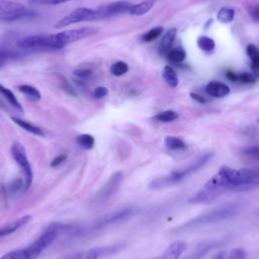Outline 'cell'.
<instances>
[{
  "mask_svg": "<svg viewBox=\"0 0 259 259\" xmlns=\"http://www.w3.org/2000/svg\"><path fill=\"white\" fill-rule=\"evenodd\" d=\"M259 174L254 169H234L223 166L203 185L217 197L228 191H249L258 187Z\"/></svg>",
  "mask_w": 259,
  "mask_h": 259,
  "instance_id": "obj_1",
  "label": "cell"
},
{
  "mask_svg": "<svg viewBox=\"0 0 259 259\" xmlns=\"http://www.w3.org/2000/svg\"><path fill=\"white\" fill-rule=\"evenodd\" d=\"M213 153L212 152H206L200 156H198L193 162H191L189 165H187L185 168L180 170H175L167 175L157 177L154 180H152L149 184V188L153 190H159L163 189L169 186H173L177 183H179L181 180H183L185 177H188L189 175L193 174L200 168H202L209 160H211Z\"/></svg>",
  "mask_w": 259,
  "mask_h": 259,
  "instance_id": "obj_2",
  "label": "cell"
},
{
  "mask_svg": "<svg viewBox=\"0 0 259 259\" xmlns=\"http://www.w3.org/2000/svg\"><path fill=\"white\" fill-rule=\"evenodd\" d=\"M238 212V206L235 204H228V205H223L218 208H214L206 213L200 214L184 224L181 226L173 229L171 233H183V232H188L191 230H195L200 227H204L207 225H212L220 223L222 221L231 219L236 215Z\"/></svg>",
  "mask_w": 259,
  "mask_h": 259,
  "instance_id": "obj_3",
  "label": "cell"
},
{
  "mask_svg": "<svg viewBox=\"0 0 259 259\" xmlns=\"http://www.w3.org/2000/svg\"><path fill=\"white\" fill-rule=\"evenodd\" d=\"M69 228L70 226L58 223L50 225L48 229L32 244L24 248L26 259H36L42 253V251L55 241L61 231H65Z\"/></svg>",
  "mask_w": 259,
  "mask_h": 259,
  "instance_id": "obj_4",
  "label": "cell"
},
{
  "mask_svg": "<svg viewBox=\"0 0 259 259\" xmlns=\"http://www.w3.org/2000/svg\"><path fill=\"white\" fill-rule=\"evenodd\" d=\"M16 47L23 51L59 50L54 34H35L23 37L16 41Z\"/></svg>",
  "mask_w": 259,
  "mask_h": 259,
  "instance_id": "obj_5",
  "label": "cell"
},
{
  "mask_svg": "<svg viewBox=\"0 0 259 259\" xmlns=\"http://www.w3.org/2000/svg\"><path fill=\"white\" fill-rule=\"evenodd\" d=\"M11 155H12L14 161L21 168V170L24 174V187H23V189H24V191H26L30 187V185L32 183V178H33L32 169H31L30 163L28 161L26 151L20 143L15 142L11 146Z\"/></svg>",
  "mask_w": 259,
  "mask_h": 259,
  "instance_id": "obj_6",
  "label": "cell"
},
{
  "mask_svg": "<svg viewBox=\"0 0 259 259\" xmlns=\"http://www.w3.org/2000/svg\"><path fill=\"white\" fill-rule=\"evenodd\" d=\"M30 15L31 12L23 4L12 0H0V20L14 21Z\"/></svg>",
  "mask_w": 259,
  "mask_h": 259,
  "instance_id": "obj_7",
  "label": "cell"
},
{
  "mask_svg": "<svg viewBox=\"0 0 259 259\" xmlns=\"http://www.w3.org/2000/svg\"><path fill=\"white\" fill-rule=\"evenodd\" d=\"M134 4L126 0H118L103 4L97 9H93V20L109 18L122 13H130Z\"/></svg>",
  "mask_w": 259,
  "mask_h": 259,
  "instance_id": "obj_8",
  "label": "cell"
},
{
  "mask_svg": "<svg viewBox=\"0 0 259 259\" xmlns=\"http://www.w3.org/2000/svg\"><path fill=\"white\" fill-rule=\"evenodd\" d=\"M97 32V28L92 27V26H85V27H80V28H75V29H70V30H65L59 33L54 34L56 42L59 47V49H62L63 47L80 40L82 38H85L89 35H92Z\"/></svg>",
  "mask_w": 259,
  "mask_h": 259,
  "instance_id": "obj_9",
  "label": "cell"
},
{
  "mask_svg": "<svg viewBox=\"0 0 259 259\" xmlns=\"http://www.w3.org/2000/svg\"><path fill=\"white\" fill-rule=\"evenodd\" d=\"M93 20V9L81 7L73 10L68 15L64 16L62 19H60L55 27L56 28H62L65 26H68L70 24H74L77 22H83V21H92Z\"/></svg>",
  "mask_w": 259,
  "mask_h": 259,
  "instance_id": "obj_10",
  "label": "cell"
},
{
  "mask_svg": "<svg viewBox=\"0 0 259 259\" xmlns=\"http://www.w3.org/2000/svg\"><path fill=\"white\" fill-rule=\"evenodd\" d=\"M121 180H122L121 172H115L114 174H112L110 178L105 182V184L97 192L95 200L97 202H103L107 200L119 187Z\"/></svg>",
  "mask_w": 259,
  "mask_h": 259,
  "instance_id": "obj_11",
  "label": "cell"
},
{
  "mask_svg": "<svg viewBox=\"0 0 259 259\" xmlns=\"http://www.w3.org/2000/svg\"><path fill=\"white\" fill-rule=\"evenodd\" d=\"M134 211H135V208L130 207V208H123V209L118 210L114 213L108 214L105 218L101 219L99 222H97L94 225V229H100V228H103L105 226H108V225H111V224H114V223H118L120 221H124L127 218H130L132 214H134Z\"/></svg>",
  "mask_w": 259,
  "mask_h": 259,
  "instance_id": "obj_12",
  "label": "cell"
},
{
  "mask_svg": "<svg viewBox=\"0 0 259 259\" xmlns=\"http://www.w3.org/2000/svg\"><path fill=\"white\" fill-rule=\"evenodd\" d=\"M30 219H31V217L26 214V215H23L15 221H12V222L7 223L6 225L0 227V238L6 237V236L16 232L18 229L25 226L30 221Z\"/></svg>",
  "mask_w": 259,
  "mask_h": 259,
  "instance_id": "obj_13",
  "label": "cell"
},
{
  "mask_svg": "<svg viewBox=\"0 0 259 259\" xmlns=\"http://www.w3.org/2000/svg\"><path fill=\"white\" fill-rule=\"evenodd\" d=\"M222 244L221 240H208V241H203L201 242L195 250L186 258V259H200L201 257L204 256L208 251L214 249L215 247L220 246Z\"/></svg>",
  "mask_w": 259,
  "mask_h": 259,
  "instance_id": "obj_14",
  "label": "cell"
},
{
  "mask_svg": "<svg viewBox=\"0 0 259 259\" xmlns=\"http://www.w3.org/2000/svg\"><path fill=\"white\" fill-rule=\"evenodd\" d=\"M205 91L208 95L215 97V98H222L227 96L230 93V88L227 84L219 82V81H210L206 87Z\"/></svg>",
  "mask_w": 259,
  "mask_h": 259,
  "instance_id": "obj_15",
  "label": "cell"
},
{
  "mask_svg": "<svg viewBox=\"0 0 259 259\" xmlns=\"http://www.w3.org/2000/svg\"><path fill=\"white\" fill-rule=\"evenodd\" d=\"M186 243L182 241H175L168 246V248L164 251L161 258L162 259H178L180 255L186 250Z\"/></svg>",
  "mask_w": 259,
  "mask_h": 259,
  "instance_id": "obj_16",
  "label": "cell"
},
{
  "mask_svg": "<svg viewBox=\"0 0 259 259\" xmlns=\"http://www.w3.org/2000/svg\"><path fill=\"white\" fill-rule=\"evenodd\" d=\"M176 31H177L176 28H171L167 32L164 33L163 37L160 40L159 47H158V51H159L160 55L166 56V54L170 51V49L173 45V41L175 39V36H176Z\"/></svg>",
  "mask_w": 259,
  "mask_h": 259,
  "instance_id": "obj_17",
  "label": "cell"
},
{
  "mask_svg": "<svg viewBox=\"0 0 259 259\" xmlns=\"http://www.w3.org/2000/svg\"><path fill=\"white\" fill-rule=\"evenodd\" d=\"M158 0H144L138 4H134L132 6V9L130 11L131 15H137V16H141L144 15L146 13H148L151 8L154 6V4L157 2Z\"/></svg>",
  "mask_w": 259,
  "mask_h": 259,
  "instance_id": "obj_18",
  "label": "cell"
},
{
  "mask_svg": "<svg viewBox=\"0 0 259 259\" xmlns=\"http://www.w3.org/2000/svg\"><path fill=\"white\" fill-rule=\"evenodd\" d=\"M11 119L18 125L20 126L21 128H23L24 131L30 133V134H33V135H36V136H45L42 130L40 127H38L37 125L35 124H32L26 120H23L19 117H11Z\"/></svg>",
  "mask_w": 259,
  "mask_h": 259,
  "instance_id": "obj_19",
  "label": "cell"
},
{
  "mask_svg": "<svg viewBox=\"0 0 259 259\" xmlns=\"http://www.w3.org/2000/svg\"><path fill=\"white\" fill-rule=\"evenodd\" d=\"M246 54L250 58L252 63V69L254 71L255 76L258 75V69H259V52L257 47L254 44H250L246 48Z\"/></svg>",
  "mask_w": 259,
  "mask_h": 259,
  "instance_id": "obj_20",
  "label": "cell"
},
{
  "mask_svg": "<svg viewBox=\"0 0 259 259\" xmlns=\"http://www.w3.org/2000/svg\"><path fill=\"white\" fill-rule=\"evenodd\" d=\"M0 93L5 97V99L9 102L10 105H12L14 108L22 111V106H21L20 102L18 101V99L16 98V96L10 89H8L4 85L0 84Z\"/></svg>",
  "mask_w": 259,
  "mask_h": 259,
  "instance_id": "obj_21",
  "label": "cell"
},
{
  "mask_svg": "<svg viewBox=\"0 0 259 259\" xmlns=\"http://www.w3.org/2000/svg\"><path fill=\"white\" fill-rule=\"evenodd\" d=\"M165 142V146L169 149V150H173V151H177V150H184L186 149V144L185 142L178 138V137H174V136H167L164 140Z\"/></svg>",
  "mask_w": 259,
  "mask_h": 259,
  "instance_id": "obj_22",
  "label": "cell"
},
{
  "mask_svg": "<svg viewBox=\"0 0 259 259\" xmlns=\"http://www.w3.org/2000/svg\"><path fill=\"white\" fill-rule=\"evenodd\" d=\"M162 76L165 80V82L170 86V87H177L178 85V77L176 72L173 70L172 67L170 66H165L163 69V73Z\"/></svg>",
  "mask_w": 259,
  "mask_h": 259,
  "instance_id": "obj_23",
  "label": "cell"
},
{
  "mask_svg": "<svg viewBox=\"0 0 259 259\" xmlns=\"http://www.w3.org/2000/svg\"><path fill=\"white\" fill-rule=\"evenodd\" d=\"M18 90L23 93L25 96H27L32 101H38L41 97L40 92L33 86L28 84H22L18 86Z\"/></svg>",
  "mask_w": 259,
  "mask_h": 259,
  "instance_id": "obj_24",
  "label": "cell"
},
{
  "mask_svg": "<svg viewBox=\"0 0 259 259\" xmlns=\"http://www.w3.org/2000/svg\"><path fill=\"white\" fill-rule=\"evenodd\" d=\"M234 17H235V10L232 8H227V7H222L217 14L218 20L224 24L231 23L233 21Z\"/></svg>",
  "mask_w": 259,
  "mask_h": 259,
  "instance_id": "obj_25",
  "label": "cell"
},
{
  "mask_svg": "<svg viewBox=\"0 0 259 259\" xmlns=\"http://www.w3.org/2000/svg\"><path fill=\"white\" fill-rule=\"evenodd\" d=\"M168 60H170L173 63H181L186 58V52L182 48H174L170 49V51L166 54Z\"/></svg>",
  "mask_w": 259,
  "mask_h": 259,
  "instance_id": "obj_26",
  "label": "cell"
},
{
  "mask_svg": "<svg viewBox=\"0 0 259 259\" xmlns=\"http://www.w3.org/2000/svg\"><path fill=\"white\" fill-rule=\"evenodd\" d=\"M77 144L84 150H91L94 147L95 140L93 136L89 134H82L76 138Z\"/></svg>",
  "mask_w": 259,
  "mask_h": 259,
  "instance_id": "obj_27",
  "label": "cell"
},
{
  "mask_svg": "<svg viewBox=\"0 0 259 259\" xmlns=\"http://www.w3.org/2000/svg\"><path fill=\"white\" fill-rule=\"evenodd\" d=\"M197 47L204 52H211L214 47H215V42L214 40L206 35H201L197 38Z\"/></svg>",
  "mask_w": 259,
  "mask_h": 259,
  "instance_id": "obj_28",
  "label": "cell"
},
{
  "mask_svg": "<svg viewBox=\"0 0 259 259\" xmlns=\"http://www.w3.org/2000/svg\"><path fill=\"white\" fill-rule=\"evenodd\" d=\"M153 118L160 122H170V121H173L178 118V113L174 110L168 109V110H165V111H162V112L156 114Z\"/></svg>",
  "mask_w": 259,
  "mask_h": 259,
  "instance_id": "obj_29",
  "label": "cell"
},
{
  "mask_svg": "<svg viewBox=\"0 0 259 259\" xmlns=\"http://www.w3.org/2000/svg\"><path fill=\"white\" fill-rule=\"evenodd\" d=\"M163 32V27L162 26H156L150 30H148L147 32H145L142 35V40L145 42H150L155 40L156 38H158Z\"/></svg>",
  "mask_w": 259,
  "mask_h": 259,
  "instance_id": "obj_30",
  "label": "cell"
},
{
  "mask_svg": "<svg viewBox=\"0 0 259 259\" xmlns=\"http://www.w3.org/2000/svg\"><path fill=\"white\" fill-rule=\"evenodd\" d=\"M127 71H128V66L123 61H117L114 64H112L110 67V72L112 73V75L116 77L124 75Z\"/></svg>",
  "mask_w": 259,
  "mask_h": 259,
  "instance_id": "obj_31",
  "label": "cell"
},
{
  "mask_svg": "<svg viewBox=\"0 0 259 259\" xmlns=\"http://www.w3.org/2000/svg\"><path fill=\"white\" fill-rule=\"evenodd\" d=\"M22 187H24L23 180L21 178H17L15 180H12L5 186V192L8 194H14L18 192Z\"/></svg>",
  "mask_w": 259,
  "mask_h": 259,
  "instance_id": "obj_32",
  "label": "cell"
},
{
  "mask_svg": "<svg viewBox=\"0 0 259 259\" xmlns=\"http://www.w3.org/2000/svg\"><path fill=\"white\" fill-rule=\"evenodd\" d=\"M18 56H19V54L16 53L15 51H11L8 49H1L0 50V67L4 66V64L9 59H12V58H15Z\"/></svg>",
  "mask_w": 259,
  "mask_h": 259,
  "instance_id": "obj_33",
  "label": "cell"
},
{
  "mask_svg": "<svg viewBox=\"0 0 259 259\" xmlns=\"http://www.w3.org/2000/svg\"><path fill=\"white\" fill-rule=\"evenodd\" d=\"M247 252L242 248H236L227 252V259H246Z\"/></svg>",
  "mask_w": 259,
  "mask_h": 259,
  "instance_id": "obj_34",
  "label": "cell"
},
{
  "mask_svg": "<svg viewBox=\"0 0 259 259\" xmlns=\"http://www.w3.org/2000/svg\"><path fill=\"white\" fill-rule=\"evenodd\" d=\"M0 259H26V255L24 249H18L6 253Z\"/></svg>",
  "mask_w": 259,
  "mask_h": 259,
  "instance_id": "obj_35",
  "label": "cell"
},
{
  "mask_svg": "<svg viewBox=\"0 0 259 259\" xmlns=\"http://www.w3.org/2000/svg\"><path fill=\"white\" fill-rule=\"evenodd\" d=\"M237 81L243 84H252L256 81V77L252 73L244 72L241 74H237Z\"/></svg>",
  "mask_w": 259,
  "mask_h": 259,
  "instance_id": "obj_36",
  "label": "cell"
},
{
  "mask_svg": "<svg viewBox=\"0 0 259 259\" xmlns=\"http://www.w3.org/2000/svg\"><path fill=\"white\" fill-rule=\"evenodd\" d=\"M92 94H93V97H95L97 99H101L108 94V89L104 86H98L93 90Z\"/></svg>",
  "mask_w": 259,
  "mask_h": 259,
  "instance_id": "obj_37",
  "label": "cell"
},
{
  "mask_svg": "<svg viewBox=\"0 0 259 259\" xmlns=\"http://www.w3.org/2000/svg\"><path fill=\"white\" fill-rule=\"evenodd\" d=\"M73 74L81 79H86L92 75V71L88 69H78V70H75Z\"/></svg>",
  "mask_w": 259,
  "mask_h": 259,
  "instance_id": "obj_38",
  "label": "cell"
},
{
  "mask_svg": "<svg viewBox=\"0 0 259 259\" xmlns=\"http://www.w3.org/2000/svg\"><path fill=\"white\" fill-rule=\"evenodd\" d=\"M68 1H71V0H31V2L34 4H46V5H56V4H61Z\"/></svg>",
  "mask_w": 259,
  "mask_h": 259,
  "instance_id": "obj_39",
  "label": "cell"
},
{
  "mask_svg": "<svg viewBox=\"0 0 259 259\" xmlns=\"http://www.w3.org/2000/svg\"><path fill=\"white\" fill-rule=\"evenodd\" d=\"M66 159H67L66 155H59V156H57L53 159V161L51 162V166L52 167H57V166L61 165Z\"/></svg>",
  "mask_w": 259,
  "mask_h": 259,
  "instance_id": "obj_40",
  "label": "cell"
},
{
  "mask_svg": "<svg viewBox=\"0 0 259 259\" xmlns=\"http://www.w3.org/2000/svg\"><path fill=\"white\" fill-rule=\"evenodd\" d=\"M98 258H99V254L97 252V248H92L88 251L84 259H98Z\"/></svg>",
  "mask_w": 259,
  "mask_h": 259,
  "instance_id": "obj_41",
  "label": "cell"
},
{
  "mask_svg": "<svg viewBox=\"0 0 259 259\" xmlns=\"http://www.w3.org/2000/svg\"><path fill=\"white\" fill-rule=\"evenodd\" d=\"M258 151H259L258 147H257V146H255V147H252V148L245 149L243 152H244L245 154L249 155V156H253V157L257 158V157H258Z\"/></svg>",
  "mask_w": 259,
  "mask_h": 259,
  "instance_id": "obj_42",
  "label": "cell"
},
{
  "mask_svg": "<svg viewBox=\"0 0 259 259\" xmlns=\"http://www.w3.org/2000/svg\"><path fill=\"white\" fill-rule=\"evenodd\" d=\"M190 97H191L194 101H197L198 103H205V99H204L201 95H199V94H197V93L191 92V93H190Z\"/></svg>",
  "mask_w": 259,
  "mask_h": 259,
  "instance_id": "obj_43",
  "label": "cell"
},
{
  "mask_svg": "<svg viewBox=\"0 0 259 259\" xmlns=\"http://www.w3.org/2000/svg\"><path fill=\"white\" fill-rule=\"evenodd\" d=\"M209 259H227V252L226 251H222L215 255H213L211 258Z\"/></svg>",
  "mask_w": 259,
  "mask_h": 259,
  "instance_id": "obj_44",
  "label": "cell"
},
{
  "mask_svg": "<svg viewBox=\"0 0 259 259\" xmlns=\"http://www.w3.org/2000/svg\"><path fill=\"white\" fill-rule=\"evenodd\" d=\"M226 77L230 80V81H232V82H235V81H237V74L236 73H234V72H231V71H229V72H227V74H226Z\"/></svg>",
  "mask_w": 259,
  "mask_h": 259,
  "instance_id": "obj_45",
  "label": "cell"
},
{
  "mask_svg": "<svg viewBox=\"0 0 259 259\" xmlns=\"http://www.w3.org/2000/svg\"><path fill=\"white\" fill-rule=\"evenodd\" d=\"M81 258H82V255H77V256L73 257L72 259H81Z\"/></svg>",
  "mask_w": 259,
  "mask_h": 259,
  "instance_id": "obj_46",
  "label": "cell"
},
{
  "mask_svg": "<svg viewBox=\"0 0 259 259\" xmlns=\"http://www.w3.org/2000/svg\"><path fill=\"white\" fill-rule=\"evenodd\" d=\"M158 259H162V258H161V257H160V258H158Z\"/></svg>",
  "mask_w": 259,
  "mask_h": 259,
  "instance_id": "obj_47",
  "label": "cell"
},
{
  "mask_svg": "<svg viewBox=\"0 0 259 259\" xmlns=\"http://www.w3.org/2000/svg\"><path fill=\"white\" fill-rule=\"evenodd\" d=\"M0 106H1V103H0Z\"/></svg>",
  "mask_w": 259,
  "mask_h": 259,
  "instance_id": "obj_48",
  "label": "cell"
}]
</instances>
